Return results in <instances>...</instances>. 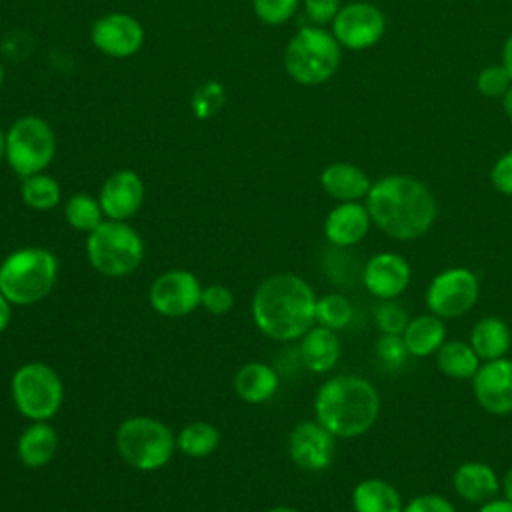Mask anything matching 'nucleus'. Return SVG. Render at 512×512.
I'll use <instances>...</instances> for the list:
<instances>
[{
	"mask_svg": "<svg viewBox=\"0 0 512 512\" xmlns=\"http://www.w3.org/2000/svg\"><path fill=\"white\" fill-rule=\"evenodd\" d=\"M502 64L508 70L510 78H512V34L506 38L504 48H502Z\"/></svg>",
	"mask_w": 512,
	"mask_h": 512,
	"instance_id": "44",
	"label": "nucleus"
},
{
	"mask_svg": "<svg viewBox=\"0 0 512 512\" xmlns=\"http://www.w3.org/2000/svg\"><path fill=\"white\" fill-rule=\"evenodd\" d=\"M224 100H226L224 86L216 80H208L196 88L192 96V112L200 120L212 118L214 114L220 112V108L224 106Z\"/></svg>",
	"mask_w": 512,
	"mask_h": 512,
	"instance_id": "34",
	"label": "nucleus"
},
{
	"mask_svg": "<svg viewBox=\"0 0 512 512\" xmlns=\"http://www.w3.org/2000/svg\"><path fill=\"white\" fill-rule=\"evenodd\" d=\"M56 156L54 128L36 114H26L6 130V162L20 178L44 172Z\"/></svg>",
	"mask_w": 512,
	"mask_h": 512,
	"instance_id": "9",
	"label": "nucleus"
},
{
	"mask_svg": "<svg viewBox=\"0 0 512 512\" xmlns=\"http://www.w3.org/2000/svg\"><path fill=\"white\" fill-rule=\"evenodd\" d=\"M350 504L354 512H402L400 490L384 478H364L352 488Z\"/></svg>",
	"mask_w": 512,
	"mask_h": 512,
	"instance_id": "26",
	"label": "nucleus"
},
{
	"mask_svg": "<svg viewBox=\"0 0 512 512\" xmlns=\"http://www.w3.org/2000/svg\"><path fill=\"white\" fill-rule=\"evenodd\" d=\"M490 182L500 194L512 196V150H508L496 160V164L490 170Z\"/></svg>",
	"mask_w": 512,
	"mask_h": 512,
	"instance_id": "40",
	"label": "nucleus"
},
{
	"mask_svg": "<svg viewBox=\"0 0 512 512\" xmlns=\"http://www.w3.org/2000/svg\"><path fill=\"white\" fill-rule=\"evenodd\" d=\"M202 288L194 272L172 268L154 278L148 300L156 314L164 318H184L200 306Z\"/></svg>",
	"mask_w": 512,
	"mask_h": 512,
	"instance_id": "11",
	"label": "nucleus"
},
{
	"mask_svg": "<svg viewBox=\"0 0 512 512\" xmlns=\"http://www.w3.org/2000/svg\"><path fill=\"white\" fill-rule=\"evenodd\" d=\"M64 218L70 228H74L78 232H86V234H90L94 228H98L106 220L98 198L84 194V192L72 194L66 200Z\"/></svg>",
	"mask_w": 512,
	"mask_h": 512,
	"instance_id": "31",
	"label": "nucleus"
},
{
	"mask_svg": "<svg viewBox=\"0 0 512 512\" xmlns=\"http://www.w3.org/2000/svg\"><path fill=\"white\" fill-rule=\"evenodd\" d=\"M402 338L412 358H428L448 340L446 320L432 312L410 316Z\"/></svg>",
	"mask_w": 512,
	"mask_h": 512,
	"instance_id": "22",
	"label": "nucleus"
},
{
	"mask_svg": "<svg viewBox=\"0 0 512 512\" xmlns=\"http://www.w3.org/2000/svg\"><path fill=\"white\" fill-rule=\"evenodd\" d=\"M364 204L372 224L388 238L400 242L424 236L438 216L432 190L408 174H388L372 182Z\"/></svg>",
	"mask_w": 512,
	"mask_h": 512,
	"instance_id": "1",
	"label": "nucleus"
},
{
	"mask_svg": "<svg viewBox=\"0 0 512 512\" xmlns=\"http://www.w3.org/2000/svg\"><path fill=\"white\" fill-rule=\"evenodd\" d=\"M20 196L28 208L38 210V212H48L58 206V202L62 198V190H60V184L56 178H52L46 172H38V174L22 178Z\"/></svg>",
	"mask_w": 512,
	"mask_h": 512,
	"instance_id": "29",
	"label": "nucleus"
},
{
	"mask_svg": "<svg viewBox=\"0 0 512 512\" xmlns=\"http://www.w3.org/2000/svg\"><path fill=\"white\" fill-rule=\"evenodd\" d=\"M320 186L338 202H360L368 196L372 180L356 164L332 162L320 172Z\"/></svg>",
	"mask_w": 512,
	"mask_h": 512,
	"instance_id": "21",
	"label": "nucleus"
},
{
	"mask_svg": "<svg viewBox=\"0 0 512 512\" xmlns=\"http://www.w3.org/2000/svg\"><path fill=\"white\" fill-rule=\"evenodd\" d=\"M342 46L322 26L300 28L284 48L286 74L304 86L328 82L340 66Z\"/></svg>",
	"mask_w": 512,
	"mask_h": 512,
	"instance_id": "5",
	"label": "nucleus"
},
{
	"mask_svg": "<svg viewBox=\"0 0 512 512\" xmlns=\"http://www.w3.org/2000/svg\"><path fill=\"white\" fill-rule=\"evenodd\" d=\"M90 40L110 58H130L144 44V28L132 14L108 12L94 20Z\"/></svg>",
	"mask_w": 512,
	"mask_h": 512,
	"instance_id": "15",
	"label": "nucleus"
},
{
	"mask_svg": "<svg viewBox=\"0 0 512 512\" xmlns=\"http://www.w3.org/2000/svg\"><path fill=\"white\" fill-rule=\"evenodd\" d=\"M98 202L102 206L106 220L128 222L142 208L144 182L130 168L116 170L104 180L98 194Z\"/></svg>",
	"mask_w": 512,
	"mask_h": 512,
	"instance_id": "17",
	"label": "nucleus"
},
{
	"mask_svg": "<svg viewBox=\"0 0 512 512\" xmlns=\"http://www.w3.org/2000/svg\"><path fill=\"white\" fill-rule=\"evenodd\" d=\"M316 292L294 272L264 278L252 294L250 312L256 328L270 340H300L316 324Z\"/></svg>",
	"mask_w": 512,
	"mask_h": 512,
	"instance_id": "2",
	"label": "nucleus"
},
{
	"mask_svg": "<svg viewBox=\"0 0 512 512\" xmlns=\"http://www.w3.org/2000/svg\"><path fill=\"white\" fill-rule=\"evenodd\" d=\"M200 306L214 316H224L234 306V294L224 284H208L202 288Z\"/></svg>",
	"mask_w": 512,
	"mask_h": 512,
	"instance_id": "37",
	"label": "nucleus"
},
{
	"mask_svg": "<svg viewBox=\"0 0 512 512\" xmlns=\"http://www.w3.org/2000/svg\"><path fill=\"white\" fill-rule=\"evenodd\" d=\"M412 280L410 262L392 250L376 252L362 264L360 282L376 300H394L406 292Z\"/></svg>",
	"mask_w": 512,
	"mask_h": 512,
	"instance_id": "14",
	"label": "nucleus"
},
{
	"mask_svg": "<svg viewBox=\"0 0 512 512\" xmlns=\"http://www.w3.org/2000/svg\"><path fill=\"white\" fill-rule=\"evenodd\" d=\"M4 74H6V70H4V62L0 60V90H2V84H4Z\"/></svg>",
	"mask_w": 512,
	"mask_h": 512,
	"instance_id": "48",
	"label": "nucleus"
},
{
	"mask_svg": "<svg viewBox=\"0 0 512 512\" xmlns=\"http://www.w3.org/2000/svg\"><path fill=\"white\" fill-rule=\"evenodd\" d=\"M336 440L316 418L302 420L288 434V456L304 472H324L334 460Z\"/></svg>",
	"mask_w": 512,
	"mask_h": 512,
	"instance_id": "13",
	"label": "nucleus"
},
{
	"mask_svg": "<svg viewBox=\"0 0 512 512\" xmlns=\"http://www.w3.org/2000/svg\"><path fill=\"white\" fill-rule=\"evenodd\" d=\"M372 226L366 204L338 202L324 220V236L334 248H352L368 236Z\"/></svg>",
	"mask_w": 512,
	"mask_h": 512,
	"instance_id": "18",
	"label": "nucleus"
},
{
	"mask_svg": "<svg viewBox=\"0 0 512 512\" xmlns=\"http://www.w3.org/2000/svg\"><path fill=\"white\" fill-rule=\"evenodd\" d=\"M266 512H300V510H298V508H294V506L280 504V506H274V508H270V510H266Z\"/></svg>",
	"mask_w": 512,
	"mask_h": 512,
	"instance_id": "47",
	"label": "nucleus"
},
{
	"mask_svg": "<svg viewBox=\"0 0 512 512\" xmlns=\"http://www.w3.org/2000/svg\"><path fill=\"white\" fill-rule=\"evenodd\" d=\"M298 4L300 0H252V8L258 20L270 26L288 22L296 14Z\"/></svg>",
	"mask_w": 512,
	"mask_h": 512,
	"instance_id": "36",
	"label": "nucleus"
},
{
	"mask_svg": "<svg viewBox=\"0 0 512 512\" xmlns=\"http://www.w3.org/2000/svg\"><path fill=\"white\" fill-rule=\"evenodd\" d=\"M116 450L132 468L154 472L170 462L176 450V436L162 420L130 416L116 430Z\"/></svg>",
	"mask_w": 512,
	"mask_h": 512,
	"instance_id": "7",
	"label": "nucleus"
},
{
	"mask_svg": "<svg viewBox=\"0 0 512 512\" xmlns=\"http://www.w3.org/2000/svg\"><path fill=\"white\" fill-rule=\"evenodd\" d=\"M512 86V78L504 64H490L480 70L476 78V88L486 98H502Z\"/></svg>",
	"mask_w": 512,
	"mask_h": 512,
	"instance_id": "35",
	"label": "nucleus"
},
{
	"mask_svg": "<svg viewBox=\"0 0 512 512\" xmlns=\"http://www.w3.org/2000/svg\"><path fill=\"white\" fill-rule=\"evenodd\" d=\"M58 434L48 420L30 422L16 442V456L26 468H42L56 456Z\"/></svg>",
	"mask_w": 512,
	"mask_h": 512,
	"instance_id": "24",
	"label": "nucleus"
},
{
	"mask_svg": "<svg viewBox=\"0 0 512 512\" xmlns=\"http://www.w3.org/2000/svg\"><path fill=\"white\" fill-rule=\"evenodd\" d=\"M380 392L364 376L338 374L326 378L314 396V418L336 438L364 436L380 416Z\"/></svg>",
	"mask_w": 512,
	"mask_h": 512,
	"instance_id": "3",
	"label": "nucleus"
},
{
	"mask_svg": "<svg viewBox=\"0 0 512 512\" xmlns=\"http://www.w3.org/2000/svg\"><path fill=\"white\" fill-rule=\"evenodd\" d=\"M410 320V314L398 298L394 300H378L374 308V324L380 334H402L406 324Z\"/></svg>",
	"mask_w": 512,
	"mask_h": 512,
	"instance_id": "33",
	"label": "nucleus"
},
{
	"mask_svg": "<svg viewBox=\"0 0 512 512\" xmlns=\"http://www.w3.org/2000/svg\"><path fill=\"white\" fill-rule=\"evenodd\" d=\"M88 264L106 278L132 274L144 260V240L128 222L104 220L86 238Z\"/></svg>",
	"mask_w": 512,
	"mask_h": 512,
	"instance_id": "6",
	"label": "nucleus"
},
{
	"mask_svg": "<svg viewBox=\"0 0 512 512\" xmlns=\"http://www.w3.org/2000/svg\"><path fill=\"white\" fill-rule=\"evenodd\" d=\"M220 444V432L214 424L196 420L188 422L176 434V450H180L188 458H206L216 452Z\"/></svg>",
	"mask_w": 512,
	"mask_h": 512,
	"instance_id": "28",
	"label": "nucleus"
},
{
	"mask_svg": "<svg viewBox=\"0 0 512 512\" xmlns=\"http://www.w3.org/2000/svg\"><path fill=\"white\" fill-rule=\"evenodd\" d=\"M452 488L460 500L468 504H484L500 494V476L480 460H466L452 474Z\"/></svg>",
	"mask_w": 512,
	"mask_h": 512,
	"instance_id": "19",
	"label": "nucleus"
},
{
	"mask_svg": "<svg viewBox=\"0 0 512 512\" xmlns=\"http://www.w3.org/2000/svg\"><path fill=\"white\" fill-rule=\"evenodd\" d=\"M468 342L482 362L504 358L512 350V330L498 316H482L474 322Z\"/></svg>",
	"mask_w": 512,
	"mask_h": 512,
	"instance_id": "25",
	"label": "nucleus"
},
{
	"mask_svg": "<svg viewBox=\"0 0 512 512\" xmlns=\"http://www.w3.org/2000/svg\"><path fill=\"white\" fill-rule=\"evenodd\" d=\"M12 318V304L4 298V294L0 292V334L8 328Z\"/></svg>",
	"mask_w": 512,
	"mask_h": 512,
	"instance_id": "42",
	"label": "nucleus"
},
{
	"mask_svg": "<svg viewBox=\"0 0 512 512\" xmlns=\"http://www.w3.org/2000/svg\"><path fill=\"white\" fill-rule=\"evenodd\" d=\"M374 354L378 364L388 372L404 368L410 358V352L404 344L402 334H380L374 346Z\"/></svg>",
	"mask_w": 512,
	"mask_h": 512,
	"instance_id": "32",
	"label": "nucleus"
},
{
	"mask_svg": "<svg viewBox=\"0 0 512 512\" xmlns=\"http://www.w3.org/2000/svg\"><path fill=\"white\" fill-rule=\"evenodd\" d=\"M340 8V0H304V12L314 26H324L328 22L332 24Z\"/></svg>",
	"mask_w": 512,
	"mask_h": 512,
	"instance_id": "39",
	"label": "nucleus"
},
{
	"mask_svg": "<svg viewBox=\"0 0 512 512\" xmlns=\"http://www.w3.org/2000/svg\"><path fill=\"white\" fill-rule=\"evenodd\" d=\"M480 298V280L466 266H450L440 270L426 286L424 302L428 312L442 320H456L468 314Z\"/></svg>",
	"mask_w": 512,
	"mask_h": 512,
	"instance_id": "10",
	"label": "nucleus"
},
{
	"mask_svg": "<svg viewBox=\"0 0 512 512\" xmlns=\"http://www.w3.org/2000/svg\"><path fill=\"white\" fill-rule=\"evenodd\" d=\"M434 356L436 368L452 380H472L482 364L470 342L460 338H448Z\"/></svg>",
	"mask_w": 512,
	"mask_h": 512,
	"instance_id": "27",
	"label": "nucleus"
},
{
	"mask_svg": "<svg viewBox=\"0 0 512 512\" xmlns=\"http://www.w3.org/2000/svg\"><path fill=\"white\" fill-rule=\"evenodd\" d=\"M470 382L474 398L484 412L492 416L512 414V358L482 362Z\"/></svg>",
	"mask_w": 512,
	"mask_h": 512,
	"instance_id": "16",
	"label": "nucleus"
},
{
	"mask_svg": "<svg viewBox=\"0 0 512 512\" xmlns=\"http://www.w3.org/2000/svg\"><path fill=\"white\" fill-rule=\"evenodd\" d=\"M386 30L382 10L370 2H350L342 6L332 20V34L340 46L364 50L374 46Z\"/></svg>",
	"mask_w": 512,
	"mask_h": 512,
	"instance_id": "12",
	"label": "nucleus"
},
{
	"mask_svg": "<svg viewBox=\"0 0 512 512\" xmlns=\"http://www.w3.org/2000/svg\"><path fill=\"white\" fill-rule=\"evenodd\" d=\"M10 396L14 408L30 422L50 420L62 408L64 384L50 364L32 360L14 370Z\"/></svg>",
	"mask_w": 512,
	"mask_h": 512,
	"instance_id": "8",
	"label": "nucleus"
},
{
	"mask_svg": "<svg viewBox=\"0 0 512 512\" xmlns=\"http://www.w3.org/2000/svg\"><path fill=\"white\" fill-rule=\"evenodd\" d=\"M476 512H512V502L506 500V498L496 496V498L480 504Z\"/></svg>",
	"mask_w": 512,
	"mask_h": 512,
	"instance_id": "41",
	"label": "nucleus"
},
{
	"mask_svg": "<svg viewBox=\"0 0 512 512\" xmlns=\"http://www.w3.org/2000/svg\"><path fill=\"white\" fill-rule=\"evenodd\" d=\"M500 492H502V498L512 502V466L500 478Z\"/></svg>",
	"mask_w": 512,
	"mask_h": 512,
	"instance_id": "43",
	"label": "nucleus"
},
{
	"mask_svg": "<svg viewBox=\"0 0 512 512\" xmlns=\"http://www.w3.org/2000/svg\"><path fill=\"white\" fill-rule=\"evenodd\" d=\"M342 354L340 336L336 330L314 324L300 340H298V356L306 370L314 374L330 372Z\"/></svg>",
	"mask_w": 512,
	"mask_h": 512,
	"instance_id": "20",
	"label": "nucleus"
},
{
	"mask_svg": "<svg viewBox=\"0 0 512 512\" xmlns=\"http://www.w3.org/2000/svg\"><path fill=\"white\" fill-rule=\"evenodd\" d=\"M58 280V258L40 246L10 252L0 262V292L12 306H32L54 290Z\"/></svg>",
	"mask_w": 512,
	"mask_h": 512,
	"instance_id": "4",
	"label": "nucleus"
},
{
	"mask_svg": "<svg viewBox=\"0 0 512 512\" xmlns=\"http://www.w3.org/2000/svg\"><path fill=\"white\" fill-rule=\"evenodd\" d=\"M502 106H504V112L506 116L512 120V86L506 90V94L502 96Z\"/></svg>",
	"mask_w": 512,
	"mask_h": 512,
	"instance_id": "45",
	"label": "nucleus"
},
{
	"mask_svg": "<svg viewBox=\"0 0 512 512\" xmlns=\"http://www.w3.org/2000/svg\"><path fill=\"white\" fill-rule=\"evenodd\" d=\"M234 392L248 404H262L274 398L280 386L278 372L266 362H246L238 368L232 380Z\"/></svg>",
	"mask_w": 512,
	"mask_h": 512,
	"instance_id": "23",
	"label": "nucleus"
},
{
	"mask_svg": "<svg viewBox=\"0 0 512 512\" xmlns=\"http://www.w3.org/2000/svg\"><path fill=\"white\" fill-rule=\"evenodd\" d=\"M6 160V130L0 128V164Z\"/></svg>",
	"mask_w": 512,
	"mask_h": 512,
	"instance_id": "46",
	"label": "nucleus"
},
{
	"mask_svg": "<svg viewBox=\"0 0 512 512\" xmlns=\"http://www.w3.org/2000/svg\"><path fill=\"white\" fill-rule=\"evenodd\" d=\"M402 512H458V510L446 496L436 492H424L404 502Z\"/></svg>",
	"mask_w": 512,
	"mask_h": 512,
	"instance_id": "38",
	"label": "nucleus"
},
{
	"mask_svg": "<svg viewBox=\"0 0 512 512\" xmlns=\"http://www.w3.org/2000/svg\"><path fill=\"white\" fill-rule=\"evenodd\" d=\"M356 316V308L342 292H328L316 298V324L330 330H346Z\"/></svg>",
	"mask_w": 512,
	"mask_h": 512,
	"instance_id": "30",
	"label": "nucleus"
}]
</instances>
